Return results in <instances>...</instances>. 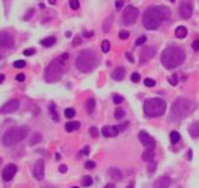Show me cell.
I'll return each mask as SVG.
<instances>
[{"label":"cell","instance_id":"6da1fadb","mask_svg":"<svg viewBox=\"0 0 199 188\" xmlns=\"http://www.w3.org/2000/svg\"><path fill=\"white\" fill-rule=\"evenodd\" d=\"M171 10L167 6H151L145 10L142 23L148 30H155L160 27L161 22L169 19Z\"/></svg>","mask_w":199,"mask_h":188},{"label":"cell","instance_id":"7a4b0ae2","mask_svg":"<svg viewBox=\"0 0 199 188\" xmlns=\"http://www.w3.org/2000/svg\"><path fill=\"white\" fill-rule=\"evenodd\" d=\"M186 59L185 50L179 46H169L161 54V62L167 70L179 67Z\"/></svg>","mask_w":199,"mask_h":188},{"label":"cell","instance_id":"3957f363","mask_svg":"<svg viewBox=\"0 0 199 188\" xmlns=\"http://www.w3.org/2000/svg\"><path fill=\"white\" fill-rule=\"evenodd\" d=\"M99 64V57L91 49H86L79 53L76 59V66L81 72H90Z\"/></svg>","mask_w":199,"mask_h":188},{"label":"cell","instance_id":"277c9868","mask_svg":"<svg viewBox=\"0 0 199 188\" xmlns=\"http://www.w3.org/2000/svg\"><path fill=\"white\" fill-rule=\"evenodd\" d=\"M29 133V128L27 126H14L6 131L2 134L1 142L5 146H13L22 142Z\"/></svg>","mask_w":199,"mask_h":188},{"label":"cell","instance_id":"5b68a950","mask_svg":"<svg viewBox=\"0 0 199 188\" xmlns=\"http://www.w3.org/2000/svg\"><path fill=\"white\" fill-rule=\"evenodd\" d=\"M65 72V61L61 58L53 60L44 71V79L48 83H55L61 79Z\"/></svg>","mask_w":199,"mask_h":188},{"label":"cell","instance_id":"8992f818","mask_svg":"<svg viewBox=\"0 0 199 188\" xmlns=\"http://www.w3.org/2000/svg\"><path fill=\"white\" fill-rule=\"evenodd\" d=\"M167 103L164 100L160 97H154V98H148L144 102V114L150 117L163 115L166 112Z\"/></svg>","mask_w":199,"mask_h":188},{"label":"cell","instance_id":"52a82bcc","mask_svg":"<svg viewBox=\"0 0 199 188\" xmlns=\"http://www.w3.org/2000/svg\"><path fill=\"white\" fill-rule=\"evenodd\" d=\"M196 108V103L192 102L191 100L187 98H178L176 101L173 103L171 112L173 114L178 117H184L188 115L193 109Z\"/></svg>","mask_w":199,"mask_h":188},{"label":"cell","instance_id":"ba28073f","mask_svg":"<svg viewBox=\"0 0 199 188\" xmlns=\"http://www.w3.org/2000/svg\"><path fill=\"white\" fill-rule=\"evenodd\" d=\"M139 16V11L137 7L128 5L126 6V9L124 10V15H122V20L126 25H132L133 23H136L137 18Z\"/></svg>","mask_w":199,"mask_h":188},{"label":"cell","instance_id":"9c48e42d","mask_svg":"<svg viewBox=\"0 0 199 188\" xmlns=\"http://www.w3.org/2000/svg\"><path fill=\"white\" fill-rule=\"evenodd\" d=\"M19 108V101L18 100H10L6 102L1 108H0V113L1 114H12L17 109Z\"/></svg>","mask_w":199,"mask_h":188},{"label":"cell","instance_id":"30bf717a","mask_svg":"<svg viewBox=\"0 0 199 188\" xmlns=\"http://www.w3.org/2000/svg\"><path fill=\"white\" fill-rule=\"evenodd\" d=\"M138 137H139V140H141V143H142L146 149H151V150H154L155 149V140L152 139V137H150L149 135V133H146L145 131H141L139 132V134H138Z\"/></svg>","mask_w":199,"mask_h":188},{"label":"cell","instance_id":"8fae6325","mask_svg":"<svg viewBox=\"0 0 199 188\" xmlns=\"http://www.w3.org/2000/svg\"><path fill=\"white\" fill-rule=\"evenodd\" d=\"M156 54V49L154 47H145L143 49V52L141 53V57H139V62L141 64H146L148 61H150L151 59L155 57Z\"/></svg>","mask_w":199,"mask_h":188},{"label":"cell","instance_id":"7c38bea8","mask_svg":"<svg viewBox=\"0 0 199 188\" xmlns=\"http://www.w3.org/2000/svg\"><path fill=\"white\" fill-rule=\"evenodd\" d=\"M14 40L12 35H10L6 31L0 32V48H11L13 47Z\"/></svg>","mask_w":199,"mask_h":188},{"label":"cell","instance_id":"4fadbf2b","mask_svg":"<svg viewBox=\"0 0 199 188\" xmlns=\"http://www.w3.org/2000/svg\"><path fill=\"white\" fill-rule=\"evenodd\" d=\"M17 173V167L14 165V164H7L5 168H4V170H2V173H1V176H2V180L4 181H11L12 180V177H13L14 175Z\"/></svg>","mask_w":199,"mask_h":188},{"label":"cell","instance_id":"5bb4252c","mask_svg":"<svg viewBox=\"0 0 199 188\" xmlns=\"http://www.w3.org/2000/svg\"><path fill=\"white\" fill-rule=\"evenodd\" d=\"M32 174H34V176H35L36 180H39V181L43 180V177H44V162H43L42 159L36 160V163L34 165Z\"/></svg>","mask_w":199,"mask_h":188},{"label":"cell","instance_id":"9a60e30c","mask_svg":"<svg viewBox=\"0 0 199 188\" xmlns=\"http://www.w3.org/2000/svg\"><path fill=\"white\" fill-rule=\"evenodd\" d=\"M192 11H193L192 4L188 2V1H184L180 5V7H179V15H180L181 18H184V19H188L192 16Z\"/></svg>","mask_w":199,"mask_h":188},{"label":"cell","instance_id":"2e32d148","mask_svg":"<svg viewBox=\"0 0 199 188\" xmlns=\"http://www.w3.org/2000/svg\"><path fill=\"white\" fill-rule=\"evenodd\" d=\"M102 134L104 137H116L119 134V128L116 126H104L102 128Z\"/></svg>","mask_w":199,"mask_h":188},{"label":"cell","instance_id":"e0dca14e","mask_svg":"<svg viewBox=\"0 0 199 188\" xmlns=\"http://www.w3.org/2000/svg\"><path fill=\"white\" fill-rule=\"evenodd\" d=\"M171 180L168 177V176H162L157 180L154 185V188H168L171 186Z\"/></svg>","mask_w":199,"mask_h":188},{"label":"cell","instance_id":"ac0fdd59","mask_svg":"<svg viewBox=\"0 0 199 188\" xmlns=\"http://www.w3.org/2000/svg\"><path fill=\"white\" fill-rule=\"evenodd\" d=\"M124 77H125V68L121 67V66H120V67H116V68L114 70V72L112 73V78H113L114 80H116V82L122 80Z\"/></svg>","mask_w":199,"mask_h":188},{"label":"cell","instance_id":"d6986e66","mask_svg":"<svg viewBox=\"0 0 199 188\" xmlns=\"http://www.w3.org/2000/svg\"><path fill=\"white\" fill-rule=\"evenodd\" d=\"M108 175L111 179H113L114 181H121V179H122V174L116 168H111L108 170Z\"/></svg>","mask_w":199,"mask_h":188},{"label":"cell","instance_id":"ffe728a7","mask_svg":"<svg viewBox=\"0 0 199 188\" xmlns=\"http://www.w3.org/2000/svg\"><path fill=\"white\" fill-rule=\"evenodd\" d=\"M154 157H155V152H154V150H151V149H146L142 155L143 160H145V162H152Z\"/></svg>","mask_w":199,"mask_h":188},{"label":"cell","instance_id":"44dd1931","mask_svg":"<svg viewBox=\"0 0 199 188\" xmlns=\"http://www.w3.org/2000/svg\"><path fill=\"white\" fill-rule=\"evenodd\" d=\"M188 132H190V134H191L193 138H198L199 137V121L192 123V125L190 126V128H188Z\"/></svg>","mask_w":199,"mask_h":188},{"label":"cell","instance_id":"7402d4cb","mask_svg":"<svg viewBox=\"0 0 199 188\" xmlns=\"http://www.w3.org/2000/svg\"><path fill=\"white\" fill-rule=\"evenodd\" d=\"M85 110L88 114H92L95 110V100L94 98H88L85 102Z\"/></svg>","mask_w":199,"mask_h":188},{"label":"cell","instance_id":"603a6c76","mask_svg":"<svg viewBox=\"0 0 199 188\" xmlns=\"http://www.w3.org/2000/svg\"><path fill=\"white\" fill-rule=\"evenodd\" d=\"M81 127V123L78 121H71V122H67L65 125V130L67 132H73V131H77Z\"/></svg>","mask_w":199,"mask_h":188},{"label":"cell","instance_id":"cb8c5ba5","mask_svg":"<svg viewBox=\"0 0 199 188\" xmlns=\"http://www.w3.org/2000/svg\"><path fill=\"white\" fill-rule=\"evenodd\" d=\"M55 41H57V39L54 37V36H49V37H46V39H43L40 41V43L44 46V47H52L53 44L55 43Z\"/></svg>","mask_w":199,"mask_h":188},{"label":"cell","instance_id":"d4e9b609","mask_svg":"<svg viewBox=\"0 0 199 188\" xmlns=\"http://www.w3.org/2000/svg\"><path fill=\"white\" fill-rule=\"evenodd\" d=\"M186 35H187V29H186L185 27H178L176 28V30H175V36L178 39H184V37H186Z\"/></svg>","mask_w":199,"mask_h":188},{"label":"cell","instance_id":"484cf974","mask_svg":"<svg viewBox=\"0 0 199 188\" xmlns=\"http://www.w3.org/2000/svg\"><path fill=\"white\" fill-rule=\"evenodd\" d=\"M49 112H51V114L53 116V120L54 121H59V116H58V113H57V105H55L54 102H51L49 103Z\"/></svg>","mask_w":199,"mask_h":188},{"label":"cell","instance_id":"4316f807","mask_svg":"<svg viewBox=\"0 0 199 188\" xmlns=\"http://www.w3.org/2000/svg\"><path fill=\"white\" fill-rule=\"evenodd\" d=\"M112 20H113V17L112 16H109L106 20H104V23H103V27H102V29L104 32H108L109 29H111V25H112Z\"/></svg>","mask_w":199,"mask_h":188},{"label":"cell","instance_id":"83f0119b","mask_svg":"<svg viewBox=\"0 0 199 188\" xmlns=\"http://www.w3.org/2000/svg\"><path fill=\"white\" fill-rule=\"evenodd\" d=\"M179 140H180V134H179V132H176V131H173V132L171 133V144H176Z\"/></svg>","mask_w":199,"mask_h":188},{"label":"cell","instance_id":"f1b7e54d","mask_svg":"<svg viewBox=\"0 0 199 188\" xmlns=\"http://www.w3.org/2000/svg\"><path fill=\"white\" fill-rule=\"evenodd\" d=\"M41 140H42V135H41V134H39V133H35V134H34V137H32V139L30 140V145L37 144V143H40Z\"/></svg>","mask_w":199,"mask_h":188},{"label":"cell","instance_id":"f546056e","mask_svg":"<svg viewBox=\"0 0 199 188\" xmlns=\"http://www.w3.org/2000/svg\"><path fill=\"white\" fill-rule=\"evenodd\" d=\"M101 48H102V52L108 53V52L111 50V43H109V41L104 40V41L102 42V44H101Z\"/></svg>","mask_w":199,"mask_h":188},{"label":"cell","instance_id":"4dcf8cb0","mask_svg":"<svg viewBox=\"0 0 199 188\" xmlns=\"http://www.w3.org/2000/svg\"><path fill=\"white\" fill-rule=\"evenodd\" d=\"M82 183H83L84 187H89V186L92 185V179H91L90 176H84V177L82 179Z\"/></svg>","mask_w":199,"mask_h":188},{"label":"cell","instance_id":"1f68e13d","mask_svg":"<svg viewBox=\"0 0 199 188\" xmlns=\"http://www.w3.org/2000/svg\"><path fill=\"white\" fill-rule=\"evenodd\" d=\"M76 115V110L73 109V108H67L66 110H65V116L67 117V119H71L73 116Z\"/></svg>","mask_w":199,"mask_h":188},{"label":"cell","instance_id":"d6a6232c","mask_svg":"<svg viewBox=\"0 0 199 188\" xmlns=\"http://www.w3.org/2000/svg\"><path fill=\"white\" fill-rule=\"evenodd\" d=\"M24 66H25L24 60H16L13 62V67H16V68H23Z\"/></svg>","mask_w":199,"mask_h":188},{"label":"cell","instance_id":"836d02e7","mask_svg":"<svg viewBox=\"0 0 199 188\" xmlns=\"http://www.w3.org/2000/svg\"><path fill=\"white\" fill-rule=\"evenodd\" d=\"M125 116V112L121 109V108H116V110H115V117L118 119V120H120V119H122Z\"/></svg>","mask_w":199,"mask_h":188},{"label":"cell","instance_id":"e575fe53","mask_svg":"<svg viewBox=\"0 0 199 188\" xmlns=\"http://www.w3.org/2000/svg\"><path fill=\"white\" fill-rule=\"evenodd\" d=\"M119 37H120L121 40H127L128 37H130V32H128L127 30H121V31L119 32Z\"/></svg>","mask_w":199,"mask_h":188},{"label":"cell","instance_id":"d590c367","mask_svg":"<svg viewBox=\"0 0 199 188\" xmlns=\"http://www.w3.org/2000/svg\"><path fill=\"white\" fill-rule=\"evenodd\" d=\"M144 84L146 85V87H154L155 84H156V82L154 80V79H151V78H146V79H144Z\"/></svg>","mask_w":199,"mask_h":188},{"label":"cell","instance_id":"8d00e7d4","mask_svg":"<svg viewBox=\"0 0 199 188\" xmlns=\"http://www.w3.org/2000/svg\"><path fill=\"white\" fill-rule=\"evenodd\" d=\"M131 80L132 82H134V83H138L139 80H141V76H139V73L134 72L131 74Z\"/></svg>","mask_w":199,"mask_h":188},{"label":"cell","instance_id":"74e56055","mask_svg":"<svg viewBox=\"0 0 199 188\" xmlns=\"http://www.w3.org/2000/svg\"><path fill=\"white\" fill-rule=\"evenodd\" d=\"M113 101H114V103H115V104H120V103H122V102H124V97H122V96H120V95H114Z\"/></svg>","mask_w":199,"mask_h":188},{"label":"cell","instance_id":"f35d334b","mask_svg":"<svg viewBox=\"0 0 199 188\" xmlns=\"http://www.w3.org/2000/svg\"><path fill=\"white\" fill-rule=\"evenodd\" d=\"M35 53H36V49H35V48H28V49H25V50L23 52V54H24L25 57L32 55V54H35Z\"/></svg>","mask_w":199,"mask_h":188},{"label":"cell","instance_id":"ab89813d","mask_svg":"<svg viewBox=\"0 0 199 188\" xmlns=\"http://www.w3.org/2000/svg\"><path fill=\"white\" fill-rule=\"evenodd\" d=\"M70 6L72 10H77L79 7V1L78 0H70Z\"/></svg>","mask_w":199,"mask_h":188},{"label":"cell","instance_id":"60d3db41","mask_svg":"<svg viewBox=\"0 0 199 188\" xmlns=\"http://www.w3.org/2000/svg\"><path fill=\"white\" fill-rule=\"evenodd\" d=\"M146 42V36H141V37H138L137 39V41H136V46H142L143 43H145Z\"/></svg>","mask_w":199,"mask_h":188},{"label":"cell","instance_id":"b9f144b4","mask_svg":"<svg viewBox=\"0 0 199 188\" xmlns=\"http://www.w3.org/2000/svg\"><path fill=\"white\" fill-rule=\"evenodd\" d=\"M90 135H91L92 138H97V137H99V130H97L96 127H91V128H90Z\"/></svg>","mask_w":199,"mask_h":188},{"label":"cell","instance_id":"7bdbcfd3","mask_svg":"<svg viewBox=\"0 0 199 188\" xmlns=\"http://www.w3.org/2000/svg\"><path fill=\"white\" fill-rule=\"evenodd\" d=\"M155 170H156V163L152 162V163H150V164L148 165V171L151 174V173H154Z\"/></svg>","mask_w":199,"mask_h":188},{"label":"cell","instance_id":"ee69618b","mask_svg":"<svg viewBox=\"0 0 199 188\" xmlns=\"http://www.w3.org/2000/svg\"><path fill=\"white\" fill-rule=\"evenodd\" d=\"M95 167H96V163H95V162H92V160H88V162H85L86 169H94Z\"/></svg>","mask_w":199,"mask_h":188},{"label":"cell","instance_id":"f6af8a7d","mask_svg":"<svg viewBox=\"0 0 199 188\" xmlns=\"http://www.w3.org/2000/svg\"><path fill=\"white\" fill-rule=\"evenodd\" d=\"M124 0H116V2H115V7H116V10L118 11H120L121 9H122V6H124Z\"/></svg>","mask_w":199,"mask_h":188},{"label":"cell","instance_id":"bcb514c9","mask_svg":"<svg viewBox=\"0 0 199 188\" xmlns=\"http://www.w3.org/2000/svg\"><path fill=\"white\" fill-rule=\"evenodd\" d=\"M81 43H82V40H81V37H79V36H77V37L73 40V42H72V46H73V47H76V46H79Z\"/></svg>","mask_w":199,"mask_h":188},{"label":"cell","instance_id":"7dc6e473","mask_svg":"<svg viewBox=\"0 0 199 188\" xmlns=\"http://www.w3.org/2000/svg\"><path fill=\"white\" fill-rule=\"evenodd\" d=\"M24 79H25V76L23 73H19V74L16 76V80L17 82H24Z\"/></svg>","mask_w":199,"mask_h":188},{"label":"cell","instance_id":"c3c4849f","mask_svg":"<svg viewBox=\"0 0 199 188\" xmlns=\"http://www.w3.org/2000/svg\"><path fill=\"white\" fill-rule=\"evenodd\" d=\"M169 83L171 85H176L178 84V79H176V74H173V77L169 78Z\"/></svg>","mask_w":199,"mask_h":188},{"label":"cell","instance_id":"681fc988","mask_svg":"<svg viewBox=\"0 0 199 188\" xmlns=\"http://www.w3.org/2000/svg\"><path fill=\"white\" fill-rule=\"evenodd\" d=\"M192 48H193L196 52H198L199 50V40H196V41L192 43Z\"/></svg>","mask_w":199,"mask_h":188},{"label":"cell","instance_id":"f907efd6","mask_svg":"<svg viewBox=\"0 0 199 188\" xmlns=\"http://www.w3.org/2000/svg\"><path fill=\"white\" fill-rule=\"evenodd\" d=\"M59 170H60V173H66L67 171V167L66 165H60V168H59Z\"/></svg>","mask_w":199,"mask_h":188},{"label":"cell","instance_id":"816d5d0a","mask_svg":"<svg viewBox=\"0 0 199 188\" xmlns=\"http://www.w3.org/2000/svg\"><path fill=\"white\" fill-rule=\"evenodd\" d=\"M89 152H90L89 146H85V147L83 149V151H82V153H83V155H89Z\"/></svg>","mask_w":199,"mask_h":188},{"label":"cell","instance_id":"f5cc1de1","mask_svg":"<svg viewBox=\"0 0 199 188\" xmlns=\"http://www.w3.org/2000/svg\"><path fill=\"white\" fill-rule=\"evenodd\" d=\"M126 58H127L128 60L131 61V62H133V61H134V59H133V57H132V55H131L130 53H126Z\"/></svg>","mask_w":199,"mask_h":188},{"label":"cell","instance_id":"db71d44e","mask_svg":"<svg viewBox=\"0 0 199 188\" xmlns=\"http://www.w3.org/2000/svg\"><path fill=\"white\" fill-rule=\"evenodd\" d=\"M92 35H94L92 31H90V32H84V36H85V37H91Z\"/></svg>","mask_w":199,"mask_h":188},{"label":"cell","instance_id":"11a10c76","mask_svg":"<svg viewBox=\"0 0 199 188\" xmlns=\"http://www.w3.org/2000/svg\"><path fill=\"white\" fill-rule=\"evenodd\" d=\"M4 80H5V76H4V74H0V84H1Z\"/></svg>","mask_w":199,"mask_h":188},{"label":"cell","instance_id":"9f6ffc18","mask_svg":"<svg viewBox=\"0 0 199 188\" xmlns=\"http://www.w3.org/2000/svg\"><path fill=\"white\" fill-rule=\"evenodd\" d=\"M49 1V4H52V5H55L57 4V0H48Z\"/></svg>","mask_w":199,"mask_h":188},{"label":"cell","instance_id":"6f0895ef","mask_svg":"<svg viewBox=\"0 0 199 188\" xmlns=\"http://www.w3.org/2000/svg\"><path fill=\"white\" fill-rule=\"evenodd\" d=\"M104 188H115V187H114V185H111V183H109V185H107Z\"/></svg>","mask_w":199,"mask_h":188},{"label":"cell","instance_id":"680465c9","mask_svg":"<svg viewBox=\"0 0 199 188\" xmlns=\"http://www.w3.org/2000/svg\"><path fill=\"white\" fill-rule=\"evenodd\" d=\"M65 36H66V37H71V32H70V31H67V32L65 34Z\"/></svg>","mask_w":199,"mask_h":188},{"label":"cell","instance_id":"91938a15","mask_svg":"<svg viewBox=\"0 0 199 188\" xmlns=\"http://www.w3.org/2000/svg\"><path fill=\"white\" fill-rule=\"evenodd\" d=\"M188 158H190V159L192 158V151H191V150L188 151Z\"/></svg>","mask_w":199,"mask_h":188},{"label":"cell","instance_id":"94428289","mask_svg":"<svg viewBox=\"0 0 199 188\" xmlns=\"http://www.w3.org/2000/svg\"><path fill=\"white\" fill-rule=\"evenodd\" d=\"M127 188H133V183H131V185H128Z\"/></svg>","mask_w":199,"mask_h":188},{"label":"cell","instance_id":"6125c7cd","mask_svg":"<svg viewBox=\"0 0 199 188\" xmlns=\"http://www.w3.org/2000/svg\"><path fill=\"white\" fill-rule=\"evenodd\" d=\"M1 163H2V158H0V164H1Z\"/></svg>","mask_w":199,"mask_h":188},{"label":"cell","instance_id":"be15d7a7","mask_svg":"<svg viewBox=\"0 0 199 188\" xmlns=\"http://www.w3.org/2000/svg\"><path fill=\"white\" fill-rule=\"evenodd\" d=\"M171 2H174V1H175V0H171Z\"/></svg>","mask_w":199,"mask_h":188},{"label":"cell","instance_id":"e7e4bbea","mask_svg":"<svg viewBox=\"0 0 199 188\" xmlns=\"http://www.w3.org/2000/svg\"><path fill=\"white\" fill-rule=\"evenodd\" d=\"M72 188H79V187H72Z\"/></svg>","mask_w":199,"mask_h":188},{"label":"cell","instance_id":"03108f58","mask_svg":"<svg viewBox=\"0 0 199 188\" xmlns=\"http://www.w3.org/2000/svg\"><path fill=\"white\" fill-rule=\"evenodd\" d=\"M0 59H1V55H0Z\"/></svg>","mask_w":199,"mask_h":188}]
</instances>
